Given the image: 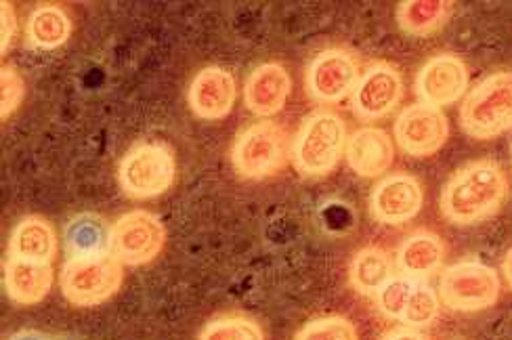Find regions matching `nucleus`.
Returning a JSON list of instances; mask_svg holds the SVG:
<instances>
[{
  "label": "nucleus",
  "instance_id": "14",
  "mask_svg": "<svg viewBox=\"0 0 512 340\" xmlns=\"http://www.w3.org/2000/svg\"><path fill=\"white\" fill-rule=\"evenodd\" d=\"M236 78L223 68H204L191 82L187 101L189 108L202 120H223L236 103Z\"/></svg>",
  "mask_w": 512,
  "mask_h": 340
},
{
  "label": "nucleus",
  "instance_id": "26",
  "mask_svg": "<svg viewBox=\"0 0 512 340\" xmlns=\"http://www.w3.org/2000/svg\"><path fill=\"white\" fill-rule=\"evenodd\" d=\"M414 284L416 280L408 278V275H393V278L376 294L378 311L384 317H389V320H401L405 305H408L410 294L414 290Z\"/></svg>",
  "mask_w": 512,
  "mask_h": 340
},
{
  "label": "nucleus",
  "instance_id": "9",
  "mask_svg": "<svg viewBox=\"0 0 512 340\" xmlns=\"http://www.w3.org/2000/svg\"><path fill=\"white\" fill-rule=\"evenodd\" d=\"M361 78L357 59L345 49H328L319 53L307 68V95L322 103H338L351 95Z\"/></svg>",
  "mask_w": 512,
  "mask_h": 340
},
{
  "label": "nucleus",
  "instance_id": "12",
  "mask_svg": "<svg viewBox=\"0 0 512 340\" xmlns=\"http://www.w3.org/2000/svg\"><path fill=\"white\" fill-rule=\"evenodd\" d=\"M468 87V68L462 57L441 53L424 63L416 76V95L424 105L445 108L456 103Z\"/></svg>",
  "mask_w": 512,
  "mask_h": 340
},
{
  "label": "nucleus",
  "instance_id": "24",
  "mask_svg": "<svg viewBox=\"0 0 512 340\" xmlns=\"http://www.w3.org/2000/svg\"><path fill=\"white\" fill-rule=\"evenodd\" d=\"M198 340H265L261 324L242 313L221 315L210 320Z\"/></svg>",
  "mask_w": 512,
  "mask_h": 340
},
{
  "label": "nucleus",
  "instance_id": "29",
  "mask_svg": "<svg viewBox=\"0 0 512 340\" xmlns=\"http://www.w3.org/2000/svg\"><path fill=\"white\" fill-rule=\"evenodd\" d=\"M0 7H3L0 11H3V55H5L7 49L11 47V40L15 34V13L9 3H3Z\"/></svg>",
  "mask_w": 512,
  "mask_h": 340
},
{
  "label": "nucleus",
  "instance_id": "6",
  "mask_svg": "<svg viewBox=\"0 0 512 340\" xmlns=\"http://www.w3.org/2000/svg\"><path fill=\"white\" fill-rule=\"evenodd\" d=\"M122 280V263L112 252H103L97 257L68 259L59 275L63 296L76 307H95L110 301L120 290Z\"/></svg>",
  "mask_w": 512,
  "mask_h": 340
},
{
  "label": "nucleus",
  "instance_id": "17",
  "mask_svg": "<svg viewBox=\"0 0 512 340\" xmlns=\"http://www.w3.org/2000/svg\"><path fill=\"white\" fill-rule=\"evenodd\" d=\"M55 271L47 263L9 257L5 261V288L9 299L19 305H36L51 292Z\"/></svg>",
  "mask_w": 512,
  "mask_h": 340
},
{
  "label": "nucleus",
  "instance_id": "23",
  "mask_svg": "<svg viewBox=\"0 0 512 340\" xmlns=\"http://www.w3.org/2000/svg\"><path fill=\"white\" fill-rule=\"evenodd\" d=\"M452 13V3L445 0H405L397 9L401 30L414 36L437 32Z\"/></svg>",
  "mask_w": 512,
  "mask_h": 340
},
{
  "label": "nucleus",
  "instance_id": "11",
  "mask_svg": "<svg viewBox=\"0 0 512 340\" xmlns=\"http://www.w3.org/2000/svg\"><path fill=\"white\" fill-rule=\"evenodd\" d=\"M403 97V80L391 63H374L361 74L351 93V108L364 122L389 116Z\"/></svg>",
  "mask_w": 512,
  "mask_h": 340
},
{
  "label": "nucleus",
  "instance_id": "19",
  "mask_svg": "<svg viewBox=\"0 0 512 340\" xmlns=\"http://www.w3.org/2000/svg\"><path fill=\"white\" fill-rule=\"evenodd\" d=\"M445 246L433 231H416L397 250V267L401 275L424 280L443 265Z\"/></svg>",
  "mask_w": 512,
  "mask_h": 340
},
{
  "label": "nucleus",
  "instance_id": "15",
  "mask_svg": "<svg viewBox=\"0 0 512 340\" xmlns=\"http://www.w3.org/2000/svg\"><path fill=\"white\" fill-rule=\"evenodd\" d=\"M292 89L290 74L280 63H263L244 84V103L256 116H273L284 110Z\"/></svg>",
  "mask_w": 512,
  "mask_h": 340
},
{
  "label": "nucleus",
  "instance_id": "27",
  "mask_svg": "<svg viewBox=\"0 0 512 340\" xmlns=\"http://www.w3.org/2000/svg\"><path fill=\"white\" fill-rule=\"evenodd\" d=\"M294 340H357V330L343 315H326L305 324Z\"/></svg>",
  "mask_w": 512,
  "mask_h": 340
},
{
  "label": "nucleus",
  "instance_id": "21",
  "mask_svg": "<svg viewBox=\"0 0 512 340\" xmlns=\"http://www.w3.org/2000/svg\"><path fill=\"white\" fill-rule=\"evenodd\" d=\"M26 34L30 47L51 51L66 45L72 36V19L57 5H40L28 17Z\"/></svg>",
  "mask_w": 512,
  "mask_h": 340
},
{
  "label": "nucleus",
  "instance_id": "5",
  "mask_svg": "<svg viewBox=\"0 0 512 340\" xmlns=\"http://www.w3.org/2000/svg\"><path fill=\"white\" fill-rule=\"evenodd\" d=\"M462 129L481 141L512 129V72H496L468 93L460 108Z\"/></svg>",
  "mask_w": 512,
  "mask_h": 340
},
{
  "label": "nucleus",
  "instance_id": "16",
  "mask_svg": "<svg viewBox=\"0 0 512 340\" xmlns=\"http://www.w3.org/2000/svg\"><path fill=\"white\" fill-rule=\"evenodd\" d=\"M347 162L359 177L384 175L393 164L395 145L387 131L376 126H364L355 131L347 141Z\"/></svg>",
  "mask_w": 512,
  "mask_h": 340
},
{
  "label": "nucleus",
  "instance_id": "28",
  "mask_svg": "<svg viewBox=\"0 0 512 340\" xmlns=\"http://www.w3.org/2000/svg\"><path fill=\"white\" fill-rule=\"evenodd\" d=\"M0 108H3V120H7L17 108L21 99L26 95V84L13 68H3L0 72Z\"/></svg>",
  "mask_w": 512,
  "mask_h": 340
},
{
  "label": "nucleus",
  "instance_id": "4",
  "mask_svg": "<svg viewBox=\"0 0 512 340\" xmlns=\"http://www.w3.org/2000/svg\"><path fill=\"white\" fill-rule=\"evenodd\" d=\"M177 160L168 145L139 141L124 154L118 166V183L126 198L152 200L173 187Z\"/></svg>",
  "mask_w": 512,
  "mask_h": 340
},
{
  "label": "nucleus",
  "instance_id": "32",
  "mask_svg": "<svg viewBox=\"0 0 512 340\" xmlns=\"http://www.w3.org/2000/svg\"><path fill=\"white\" fill-rule=\"evenodd\" d=\"M502 269H504L506 280H508V284H510V288H512V248L506 252V257H504V265H502Z\"/></svg>",
  "mask_w": 512,
  "mask_h": 340
},
{
  "label": "nucleus",
  "instance_id": "31",
  "mask_svg": "<svg viewBox=\"0 0 512 340\" xmlns=\"http://www.w3.org/2000/svg\"><path fill=\"white\" fill-rule=\"evenodd\" d=\"M9 340H53V338H49V336H45V334H40V332H36V330H24V332L13 334Z\"/></svg>",
  "mask_w": 512,
  "mask_h": 340
},
{
  "label": "nucleus",
  "instance_id": "22",
  "mask_svg": "<svg viewBox=\"0 0 512 340\" xmlns=\"http://www.w3.org/2000/svg\"><path fill=\"white\" fill-rule=\"evenodd\" d=\"M349 278L359 294L376 296L384 284L393 278V261L382 248L368 246L355 254Z\"/></svg>",
  "mask_w": 512,
  "mask_h": 340
},
{
  "label": "nucleus",
  "instance_id": "30",
  "mask_svg": "<svg viewBox=\"0 0 512 340\" xmlns=\"http://www.w3.org/2000/svg\"><path fill=\"white\" fill-rule=\"evenodd\" d=\"M380 340H426V338L418 330H414V328L401 326V328H395V330L387 332Z\"/></svg>",
  "mask_w": 512,
  "mask_h": 340
},
{
  "label": "nucleus",
  "instance_id": "10",
  "mask_svg": "<svg viewBox=\"0 0 512 340\" xmlns=\"http://www.w3.org/2000/svg\"><path fill=\"white\" fill-rule=\"evenodd\" d=\"M447 137H450V120L439 108L416 103L397 116L395 141L412 158L437 154Z\"/></svg>",
  "mask_w": 512,
  "mask_h": 340
},
{
  "label": "nucleus",
  "instance_id": "25",
  "mask_svg": "<svg viewBox=\"0 0 512 340\" xmlns=\"http://www.w3.org/2000/svg\"><path fill=\"white\" fill-rule=\"evenodd\" d=\"M439 301L441 299L437 292L429 284L416 282L410 294V301L405 305V311L401 315V322L414 330L431 326L439 315Z\"/></svg>",
  "mask_w": 512,
  "mask_h": 340
},
{
  "label": "nucleus",
  "instance_id": "20",
  "mask_svg": "<svg viewBox=\"0 0 512 340\" xmlns=\"http://www.w3.org/2000/svg\"><path fill=\"white\" fill-rule=\"evenodd\" d=\"M63 244H66L68 259L97 257L103 252H112V227L93 212H82L68 221L63 229Z\"/></svg>",
  "mask_w": 512,
  "mask_h": 340
},
{
  "label": "nucleus",
  "instance_id": "18",
  "mask_svg": "<svg viewBox=\"0 0 512 340\" xmlns=\"http://www.w3.org/2000/svg\"><path fill=\"white\" fill-rule=\"evenodd\" d=\"M9 257L51 265L57 257V233L53 225L36 215L19 221L9 238Z\"/></svg>",
  "mask_w": 512,
  "mask_h": 340
},
{
  "label": "nucleus",
  "instance_id": "3",
  "mask_svg": "<svg viewBox=\"0 0 512 340\" xmlns=\"http://www.w3.org/2000/svg\"><path fill=\"white\" fill-rule=\"evenodd\" d=\"M292 158V143L284 126L265 120L254 122L236 137L231 164L242 179L261 181L280 173Z\"/></svg>",
  "mask_w": 512,
  "mask_h": 340
},
{
  "label": "nucleus",
  "instance_id": "8",
  "mask_svg": "<svg viewBox=\"0 0 512 340\" xmlns=\"http://www.w3.org/2000/svg\"><path fill=\"white\" fill-rule=\"evenodd\" d=\"M166 244L162 221L147 210H133L112 225V254L122 265L139 267L152 263Z\"/></svg>",
  "mask_w": 512,
  "mask_h": 340
},
{
  "label": "nucleus",
  "instance_id": "7",
  "mask_svg": "<svg viewBox=\"0 0 512 340\" xmlns=\"http://www.w3.org/2000/svg\"><path fill=\"white\" fill-rule=\"evenodd\" d=\"M439 299L452 311H485L500 299V278L492 267L479 261L456 263L441 273Z\"/></svg>",
  "mask_w": 512,
  "mask_h": 340
},
{
  "label": "nucleus",
  "instance_id": "1",
  "mask_svg": "<svg viewBox=\"0 0 512 340\" xmlns=\"http://www.w3.org/2000/svg\"><path fill=\"white\" fill-rule=\"evenodd\" d=\"M508 196V181L494 160L466 164L441 191V215L456 225H475L494 217Z\"/></svg>",
  "mask_w": 512,
  "mask_h": 340
},
{
  "label": "nucleus",
  "instance_id": "13",
  "mask_svg": "<svg viewBox=\"0 0 512 340\" xmlns=\"http://www.w3.org/2000/svg\"><path fill=\"white\" fill-rule=\"evenodd\" d=\"M424 191L420 181L408 173H395L378 181L370 196L372 217L382 225L410 223L422 208Z\"/></svg>",
  "mask_w": 512,
  "mask_h": 340
},
{
  "label": "nucleus",
  "instance_id": "2",
  "mask_svg": "<svg viewBox=\"0 0 512 340\" xmlns=\"http://www.w3.org/2000/svg\"><path fill=\"white\" fill-rule=\"evenodd\" d=\"M347 124L334 112L311 114L292 141V162L303 177L319 179L332 173L347 152Z\"/></svg>",
  "mask_w": 512,
  "mask_h": 340
}]
</instances>
